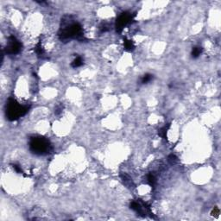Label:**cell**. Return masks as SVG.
Instances as JSON below:
<instances>
[{"instance_id":"obj_16","label":"cell","mask_w":221,"mask_h":221,"mask_svg":"<svg viewBox=\"0 0 221 221\" xmlns=\"http://www.w3.org/2000/svg\"><path fill=\"white\" fill-rule=\"evenodd\" d=\"M110 29V26L106 23H103L102 25L99 27V33H105Z\"/></svg>"},{"instance_id":"obj_6","label":"cell","mask_w":221,"mask_h":221,"mask_svg":"<svg viewBox=\"0 0 221 221\" xmlns=\"http://www.w3.org/2000/svg\"><path fill=\"white\" fill-rule=\"evenodd\" d=\"M23 49L22 42L14 35H10L8 37V42L5 46V53L10 55H15L19 54Z\"/></svg>"},{"instance_id":"obj_17","label":"cell","mask_w":221,"mask_h":221,"mask_svg":"<svg viewBox=\"0 0 221 221\" xmlns=\"http://www.w3.org/2000/svg\"><path fill=\"white\" fill-rule=\"evenodd\" d=\"M12 167H13V169H14L16 170V172H17V173H18V174H23V169H21V167H20V166H18V165H17V164H13Z\"/></svg>"},{"instance_id":"obj_3","label":"cell","mask_w":221,"mask_h":221,"mask_svg":"<svg viewBox=\"0 0 221 221\" xmlns=\"http://www.w3.org/2000/svg\"><path fill=\"white\" fill-rule=\"evenodd\" d=\"M29 108V105H22L14 98L11 97L8 99L6 102V118L10 121H16L26 113H28Z\"/></svg>"},{"instance_id":"obj_7","label":"cell","mask_w":221,"mask_h":221,"mask_svg":"<svg viewBox=\"0 0 221 221\" xmlns=\"http://www.w3.org/2000/svg\"><path fill=\"white\" fill-rule=\"evenodd\" d=\"M35 52L36 55L39 57V58H42L43 59V58L46 57V52L44 50V49L42 48L41 42H38V43L35 47Z\"/></svg>"},{"instance_id":"obj_12","label":"cell","mask_w":221,"mask_h":221,"mask_svg":"<svg viewBox=\"0 0 221 221\" xmlns=\"http://www.w3.org/2000/svg\"><path fill=\"white\" fill-rule=\"evenodd\" d=\"M170 128V124H167L166 125H164L163 127H162L160 130H158V135L162 138L163 139H167V133H168V130Z\"/></svg>"},{"instance_id":"obj_14","label":"cell","mask_w":221,"mask_h":221,"mask_svg":"<svg viewBox=\"0 0 221 221\" xmlns=\"http://www.w3.org/2000/svg\"><path fill=\"white\" fill-rule=\"evenodd\" d=\"M154 79V75L151 74H144L141 78V84H148L149 83L150 81H152Z\"/></svg>"},{"instance_id":"obj_1","label":"cell","mask_w":221,"mask_h":221,"mask_svg":"<svg viewBox=\"0 0 221 221\" xmlns=\"http://www.w3.org/2000/svg\"><path fill=\"white\" fill-rule=\"evenodd\" d=\"M58 36L59 39L64 42L70 40H78L80 42L85 40L81 24L71 15H65L62 18Z\"/></svg>"},{"instance_id":"obj_19","label":"cell","mask_w":221,"mask_h":221,"mask_svg":"<svg viewBox=\"0 0 221 221\" xmlns=\"http://www.w3.org/2000/svg\"><path fill=\"white\" fill-rule=\"evenodd\" d=\"M219 209L217 207V206H215L213 209V211H212V213H211V215L212 216H215V217H217V216L219 215Z\"/></svg>"},{"instance_id":"obj_2","label":"cell","mask_w":221,"mask_h":221,"mask_svg":"<svg viewBox=\"0 0 221 221\" xmlns=\"http://www.w3.org/2000/svg\"><path fill=\"white\" fill-rule=\"evenodd\" d=\"M28 149L31 153L37 156H45L53 150L49 140L42 136H31L28 142Z\"/></svg>"},{"instance_id":"obj_10","label":"cell","mask_w":221,"mask_h":221,"mask_svg":"<svg viewBox=\"0 0 221 221\" xmlns=\"http://www.w3.org/2000/svg\"><path fill=\"white\" fill-rule=\"evenodd\" d=\"M202 52H203V48L199 47V46H196V47L193 48V49L191 51V56L193 59H196V58L199 57V55L202 54Z\"/></svg>"},{"instance_id":"obj_13","label":"cell","mask_w":221,"mask_h":221,"mask_svg":"<svg viewBox=\"0 0 221 221\" xmlns=\"http://www.w3.org/2000/svg\"><path fill=\"white\" fill-rule=\"evenodd\" d=\"M147 183L151 187H155L156 184V177L153 173H149L147 175Z\"/></svg>"},{"instance_id":"obj_5","label":"cell","mask_w":221,"mask_h":221,"mask_svg":"<svg viewBox=\"0 0 221 221\" xmlns=\"http://www.w3.org/2000/svg\"><path fill=\"white\" fill-rule=\"evenodd\" d=\"M130 208L142 217H146V216H150L151 218L154 217L150 209V206L146 202H143L142 199L132 200L130 203Z\"/></svg>"},{"instance_id":"obj_11","label":"cell","mask_w":221,"mask_h":221,"mask_svg":"<svg viewBox=\"0 0 221 221\" xmlns=\"http://www.w3.org/2000/svg\"><path fill=\"white\" fill-rule=\"evenodd\" d=\"M84 64V60L81 56H77L71 63V67L74 68H77L81 67Z\"/></svg>"},{"instance_id":"obj_18","label":"cell","mask_w":221,"mask_h":221,"mask_svg":"<svg viewBox=\"0 0 221 221\" xmlns=\"http://www.w3.org/2000/svg\"><path fill=\"white\" fill-rule=\"evenodd\" d=\"M62 110H63V105H58V106H56V108H55V113L56 114V115H59V114L62 112Z\"/></svg>"},{"instance_id":"obj_4","label":"cell","mask_w":221,"mask_h":221,"mask_svg":"<svg viewBox=\"0 0 221 221\" xmlns=\"http://www.w3.org/2000/svg\"><path fill=\"white\" fill-rule=\"evenodd\" d=\"M135 17H136V13L130 12H122L118 17L117 20H116V23H115V28H116L117 33L121 34L123 29L126 26L132 23V22L134 21Z\"/></svg>"},{"instance_id":"obj_8","label":"cell","mask_w":221,"mask_h":221,"mask_svg":"<svg viewBox=\"0 0 221 221\" xmlns=\"http://www.w3.org/2000/svg\"><path fill=\"white\" fill-rule=\"evenodd\" d=\"M120 177H121V179H122L123 182L125 183V186H127L128 187H134V183H133L132 179H131V178H130V176H128L127 174L123 173V174H121V175H120Z\"/></svg>"},{"instance_id":"obj_15","label":"cell","mask_w":221,"mask_h":221,"mask_svg":"<svg viewBox=\"0 0 221 221\" xmlns=\"http://www.w3.org/2000/svg\"><path fill=\"white\" fill-rule=\"evenodd\" d=\"M168 162H169V164L175 165L176 163L178 162V157L176 156V155L171 154V155H169V156H168Z\"/></svg>"},{"instance_id":"obj_9","label":"cell","mask_w":221,"mask_h":221,"mask_svg":"<svg viewBox=\"0 0 221 221\" xmlns=\"http://www.w3.org/2000/svg\"><path fill=\"white\" fill-rule=\"evenodd\" d=\"M124 47L127 52H132L135 49V45H134L133 42L131 40L127 39L126 37L124 39Z\"/></svg>"}]
</instances>
